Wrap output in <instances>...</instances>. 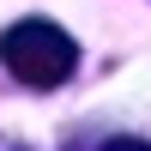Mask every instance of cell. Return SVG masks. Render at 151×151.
I'll use <instances>...</instances> for the list:
<instances>
[{
	"mask_svg": "<svg viewBox=\"0 0 151 151\" xmlns=\"http://www.w3.org/2000/svg\"><path fill=\"white\" fill-rule=\"evenodd\" d=\"M0 60H6V73L18 85L55 91V85H67L73 67H79V42H73L55 18H18L0 36Z\"/></svg>",
	"mask_w": 151,
	"mask_h": 151,
	"instance_id": "cell-1",
	"label": "cell"
},
{
	"mask_svg": "<svg viewBox=\"0 0 151 151\" xmlns=\"http://www.w3.org/2000/svg\"><path fill=\"white\" fill-rule=\"evenodd\" d=\"M97 151H151V139H103Z\"/></svg>",
	"mask_w": 151,
	"mask_h": 151,
	"instance_id": "cell-2",
	"label": "cell"
},
{
	"mask_svg": "<svg viewBox=\"0 0 151 151\" xmlns=\"http://www.w3.org/2000/svg\"><path fill=\"white\" fill-rule=\"evenodd\" d=\"M0 151H30V145H18V139H0Z\"/></svg>",
	"mask_w": 151,
	"mask_h": 151,
	"instance_id": "cell-3",
	"label": "cell"
}]
</instances>
